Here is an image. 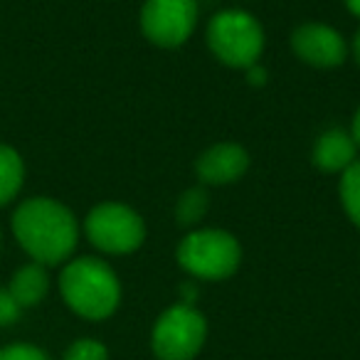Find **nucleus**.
Instances as JSON below:
<instances>
[{
  "label": "nucleus",
  "mask_w": 360,
  "mask_h": 360,
  "mask_svg": "<svg viewBox=\"0 0 360 360\" xmlns=\"http://www.w3.org/2000/svg\"><path fill=\"white\" fill-rule=\"evenodd\" d=\"M13 232L37 264H57L77 245L75 215L47 198L22 202L13 217Z\"/></svg>",
  "instance_id": "obj_1"
},
{
  "label": "nucleus",
  "mask_w": 360,
  "mask_h": 360,
  "mask_svg": "<svg viewBox=\"0 0 360 360\" xmlns=\"http://www.w3.org/2000/svg\"><path fill=\"white\" fill-rule=\"evenodd\" d=\"M60 289L65 301L84 319H106L119 306V279L101 259L82 257L62 271Z\"/></svg>",
  "instance_id": "obj_2"
},
{
  "label": "nucleus",
  "mask_w": 360,
  "mask_h": 360,
  "mask_svg": "<svg viewBox=\"0 0 360 360\" xmlns=\"http://www.w3.org/2000/svg\"><path fill=\"white\" fill-rule=\"evenodd\" d=\"M207 42L217 60L225 65L252 67L264 50V32L250 13L222 11L207 25Z\"/></svg>",
  "instance_id": "obj_3"
},
{
  "label": "nucleus",
  "mask_w": 360,
  "mask_h": 360,
  "mask_svg": "<svg viewBox=\"0 0 360 360\" xmlns=\"http://www.w3.org/2000/svg\"><path fill=\"white\" fill-rule=\"evenodd\" d=\"M178 262L200 279H225L240 266V245L230 232L200 230L180 242Z\"/></svg>",
  "instance_id": "obj_4"
},
{
  "label": "nucleus",
  "mask_w": 360,
  "mask_h": 360,
  "mask_svg": "<svg viewBox=\"0 0 360 360\" xmlns=\"http://www.w3.org/2000/svg\"><path fill=\"white\" fill-rule=\"evenodd\" d=\"M205 319L191 304H178L158 319L153 350L160 360H191L205 343Z\"/></svg>",
  "instance_id": "obj_5"
},
{
  "label": "nucleus",
  "mask_w": 360,
  "mask_h": 360,
  "mask_svg": "<svg viewBox=\"0 0 360 360\" xmlns=\"http://www.w3.org/2000/svg\"><path fill=\"white\" fill-rule=\"evenodd\" d=\"M86 235L96 250L109 255H129L141 247L146 227L131 207L119 202H104L86 217Z\"/></svg>",
  "instance_id": "obj_6"
},
{
  "label": "nucleus",
  "mask_w": 360,
  "mask_h": 360,
  "mask_svg": "<svg viewBox=\"0 0 360 360\" xmlns=\"http://www.w3.org/2000/svg\"><path fill=\"white\" fill-rule=\"evenodd\" d=\"M198 22V0H146L141 30L160 47H178L193 35Z\"/></svg>",
  "instance_id": "obj_7"
},
{
  "label": "nucleus",
  "mask_w": 360,
  "mask_h": 360,
  "mask_svg": "<svg viewBox=\"0 0 360 360\" xmlns=\"http://www.w3.org/2000/svg\"><path fill=\"white\" fill-rule=\"evenodd\" d=\"M291 45L294 52L304 62L314 67H335L345 60V42L333 27L319 25H301L299 30L291 35Z\"/></svg>",
  "instance_id": "obj_8"
},
{
  "label": "nucleus",
  "mask_w": 360,
  "mask_h": 360,
  "mask_svg": "<svg viewBox=\"0 0 360 360\" xmlns=\"http://www.w3.org/2000/svg\"><path fill=\"white\" fill-rule=\"evenodd\" d=\"M250 165L247 150L237 143H217L198 158V175L205 183L222 186L237 180Z\"/></svg>",
  "instance_id": "obj_9"
},
{
  "label": "nucleus",
  "mask_w": 360,
  "mask_h": 360,
  "mask_svg": "<svg viewBox=\"0 0 360 360\" xmlns=\"http://www.w3.org/2000/svg\"><path fill=\"white\" fill-rule=\"evenodd\" d=\"M355 146L353 136H348L345 131H326L319 141H316L314 148V163L319 165L321 170H328V173H335V170H345L348 165L355 163Z\"/></svg>",
  "instance_id": "obj_10"
},
{
  "label": "nucleus",
  "mask_w": 360,
  "mask_h": 360,
  "mask_svg": "<svg viewBox=\"0 0 360 360\" xmlns=\"http://www.w3.org/2000/svg\"><path fill=\"white\" fill-rule=\"evenodd\" d=\"M47 284L50 281H47V271L42 269V264H27L13 276L8 291L22 309V306H35L47 294Z\"/></svg>",
  "instance_id": "obj_11"
},
{
  "label": "nucleus",
  "mask_w": 360,
  "mask_h": 360,
  "mask_svg": "<svg viewBox=\"0 0 360 360\" xmlns=\"http://www.w3.org/2000/svg\"><path fill=\"white\" fill-rule=\"evenodd\" d=\"M22 186V160L8 146H0V205L18 195Z\"/></svg>",
  "instance_id": "obj_12"
},
{
  "label": "nucleus",
  "mask_w": 360,
  "mask_h": 360,
  "mask_svg": "<svg viewBox=\"0 0 360 360\" xmlns=\"http://www.w3.org/2000/svg\"><path fill=\"white\" fill-rule=\"evenodd\" d=\"M340 200L348 212V217L360 227V160L343 170V180H340Z\"/></svg>",
  "instance_id": "obj_13"
},
{
  "label": "nucleus",
  "mask_w": 360,
  "mask_h": 360,
  "mask_svg": "<svg viewBox=\"0 0 360 360\" xmlns=\"http://www.w3.org/2000/svg\"><path fill=\"white\" fill-rule=\"evenodd\" d=\"M205 210H207L205 191H200V188H193V191H188V193H183V195H180L175 215H178L180 225H195V222L202 220Z\"/></svg>",
  "instance_id": "obj_14"
},
{
  "label": "nucleus",
  "mask_w": 360,
  "mask_h": 360,
  "mask_svg": "<svg viewBox=\"0 0 360 360\" xmlns=\"http://www.w3.org/2000/svg\"><path fill=\"white\" fill-rule=\"evenodd\" d=\"M106 348L99 343V340H91V338H84V340H77L70 350H67L65 360H106Z\"/></svg>",
  "instance_id": "obj_15"
},
{
  "label": "nucleus",
  "mask_w": 360,
  "mask_h": 360,
  "mask_svg": "<svg viewBox=\"0 0 360 360\" xmlns=\"http://www.w3.org/2000/svg\"><path fill=\"white\" fill-rule=\"evenodd\" d=\"M0 360H50L42 350L32 345H11L0 350Z\"/></svg>",
  "instance_id": "obj_16"
},
{
  "label": "nucleus",
  "mask_w": 360,
  "mask_h": 360,
  "mask_svg": "<svg viewBox=\"0 0 360 360\" xmlns=\"http://www.w3.org/2000/svg\"><path fill=\"white\" fill-rule=\"evenodd\" d=\"M20 316V304L8 289H0V326H8Z\"/></svg>",
  "instance_id": "obj_17"
},
{
  "label": "nucleus",
  "mask_w": 360,
  "mask_h": 360,
  "mask_svg": "<svg viewBox=\"0 0 360 360\" xmlns=\"http://www.w3.org/2000/svg\"><path fill=\"white\" fill-rule=\"evenodd\" d=\"M247 70H250V82H252V84H264V79H266V72L262 70V67L252 65V67H247Z\"/></svg>",
  "instance_id": "obj_18"
},
{
  "label": "nucleus",
  "mask_w": 360,
  "mask_h": 360,
  "mask_svg": "<svg viewBox=\"0 0 360 360\" xmlns=\"http://www.w3.org/2000/svg\"><path fill=\"white\" fill-rule=\"evenodd\" d=\"M353 141H355V146H360V109L353 119Z\"/></svg>",
  "instance_id": "obj_19"
},
{
  "label": "nucleus",
  "mask_w": 360,
  "mask_h": 360,
  "mask_svg": "<svg viewBox=\"0 0 360 360\" xmlns=\"http://www.w3.org/2000/svg\"><path fill=\"white\" fill-rule=\"evenodd\" d=\"M353 55H355V62L360 65V30L355 32V40H353Z\"/></svg>",
  "instance_id": "obj_20"
},
{
  "label": "nucleus",
  "mask_w": 360,
  "mask_h": 360,
  "mask_svg": "<svg viewBox=\"0 0 360 360\" xmlns=\"http://www.w3.org/2000/svg\"><path fill=\"white\" fill-rule=\"evenodd\" d=\"M345 3H348L350 13H355V15L360 18V0H345Z\"/></svg>",
  "instance_id": "obj_21"
}]
</instances>
